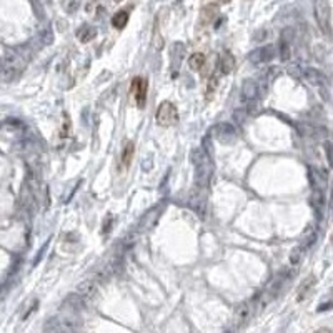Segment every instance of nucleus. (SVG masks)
I'll use <instances>...</instances> for the list:
<instances>
[{"instance_id": "nucleus-1", "label": "nucleus", "mask_w": 333, "mask_h": 333, "mask_svg": "<svg viewBox=\"0 0 333 333\" xmlns=\"http://www.w3.org/2000/svg\"><path fill=\"white\" fill-rule=\"evenodd\" d=\"M190 162L193 165V170H195V179H193L195 187L206 190L213 175V163L208 152L205 149H193L190 152Z\"/></svg>"}, {"instance_id": "nucleus-2", "label": "nucleus", "mask_w": 333, "mask_h": 333, "mask_svg": "<svg viewBox=\"0 0 333 333\" xmlns=\"http://www.w3.org/2000/svg\"><path fill=\"white\" fill-rule=\"evenodd\" d=\"M25 65H27V57L22 55L19 50L8 52L5 58H3L2 65H0V82L2 83L14 82L24 72Z\"/></svg>"}, {"instance_id": "nucleus-3", "label": "nucleus", "mask_w": 333, "mask_h": 333, "mask_svg": "<svg viewBox=\"0 0 333 333\" xmlns=\"http://www.w3.org/2000/svg\"><path fill=\"white\" fill-rule=\"evenodd\" d=\"M267 94V82L265 80L248 78L242 85V100L248 105H254L258 99H263Z\"/></svg>"}, {"instance_id": "nucleus-4", "label": "nucleus", "mask_w": 333, "mask_h": 333, "mask_svg": "<svg viewBox=\"0 0 333 333\" xmlns=\"http://www.w3.org/2000/svg\"><path fill=\"white\" fill-rule=\"evenodd\" d=\"M313 14L318 24V28L325 35L332 33V10L328 0H313Z\"/></svg>"}, {"instance_id": "nucleus-5", "label": "nucleus", "mask_w": 333, "mask_h": 333, "mask_svg": "<svg viewBox=\"0 0 333 333\" xmlns=\"http://www.w3.org/2000/svg\"><path fill=\"white\" fill-rule=\"evenodd\" d=\"M155 119H157V124L162 125V127H170V125H175L179 122V112H177V107L172 102H162L158 105L157 113H155Z\"/></svg>"}, {"instance_id": "nucleus-6", "label": "nucleus", "mask_w": 333, "mask_h": 333, "mask_svg": "<svg viewBox=\"0 0 333 333\" xmlns=\"http://www.w3.org/2000/svg\"><path fill=\"white\" fill-rule=\"evenodd\" d=\"M213 138L217 142L223 143V145H230V143L237 142V132H235V127L229 122H222V124H217L212 128Z\"/></svg>"}, {"instance_id": "nucleus-7", "label": "nucleus", "mask_w": 333, "mask_h": 333, "mask_svg": "<svg viewBox=\"0 0 333 333\" xmlns=\"http://www.w3.org/2000/svg\"><path fill=\"white\" fill-rule=\"evenodd\" d=\"M256 310V300H250V302H243L235 308V315H233V325L240 328L243 327L248 320L252 318L254 311Z\"/></svg>"}, {"instance_id": "nucleus-8", "label": "nucleus", "mask_w": 333, "mask_h": 333, "mask_svg": "<svg viewBox=\"0 0 333 333\" xmlns=\"http://www.w3.org/2000/svg\"><path fill=\"white\" fill-rule=\"evenodd\" d=\"M44 333H74V323L69 318L55 317L45 323Z\"/></svg>"}, {"instance_id": "nucleus-9", "label": "nucleus", "mask_w": 333, "mask_h": 333, "mask_svg": "<svg viewBox=\"0 0 333 333\" xmlns=\"http://www.w3.org/2000/svg\"><path fill=\"white\" fill-rule=\"evenodd\" d=\"M99 293V278H87L77 285V295L82 300H92Z\"/></svg>"}, {"instance_id": "nucleus-10", "label": "nucleus", "mask_w": 333, "mask_h": 333, "mask_svg": "<svg viewBox=\"0 0 333 333\" xmlns=\"http://www.w3.org/2000/svg\"><path fill=\"white\" fill-rule=\"evenodd\" d=\"M273 57H275V47H273V45H265V47H260L254 50V52H250L248 60L255 65H260V64H267Z\"/></svg>"}, {"instance_id": "nucleus-11", "label": "nucleus", "mask_w": 333, "mask_h": 333, "mask_svg": "<svg viewBox=\"0 0 333 333\" xmlns=\"http://www.w3.org/2000/svg\"><path fill=\"white\" fill-rule=\"evenodd\" d=\"M147 88H149V83H147V78L143 77H135L132 80V94L135 97V102H137L138 107H143L147 100Z\"/></svg>"}, {"instance_id": "nucleus-12", "label": "nucleus", "mask_w": 333, "mask_h": 333, "mask_svg": "<svg viewBox=\"0 0 333 333\" xmlns=\"http://www.w3.org/2000/svg\"><path fill=\"white\" fill-rule=\"evenodd\" d=\"M303 78L307 80V82L310 83V85H313V87H323V85H327V77L325 75L322 74L320 70L317 69H303V75H302Z\"/></svg>"}, {"instance_id": "nucleus-13", "label": "nucleus", "mask_w": 333, "mask_h": 333, "mask_svg": "<svg viewBox=\"0 0 333 333\" xmlns=\"http://www.w3.org/2000/svg\"><path fill=\"white\" fill-rule=\"evenodd\" d=\"M218 65H220L222 74L229 75L230 72H233L235 69V58L230 52H222L220 58H218Z\"/></svg>"}, {"instance_id": "nucleus-14", "label": "nucleus", "mask_w": 333, "mask_h": 333, "mask_svg": "<svg viewBox=\"0 0 333 333\" xmlns=\"http://www.w3.org/2000/svg\"><path fill=\"white\" fill-rule=\"evenodd\" d=\"M310 204H311L313 210L318 215L322 213L323 206H325V195H323V190H315V188H313V192H311V197H310Z\"/></svg>"}, {"instance_id": "nucleus-15", "label": "nucleus", "mask_w": 333, "mask_h": 333, "mask_svg": "<svg viewBox=\"0 0 333 333\" xmlns=\"http://www.w3.org/2000/svg\"><path fill=\"white\" fill-rule=\"evenodd\" d=\"M95 35H97V30H95L94 27H90V25H83V27H80L78 32H77L78 40L83 42V44H87V42L94 40Z\"/></svg>"}, {"instance_id": "nucleus-16", "label": "nucleus", "mask_w": 333, "mask_h": 333, "mask_svg": "<svg viewBox=\"0 0 333 333\" xmlns=\"http://www.w3.org/2000/svg\"><path fill=\"white\" fill-rule=\"evenodd\" d=\"M205 53H202V52H195V53H192L190 57H188V65H190V69L192 70H195V72H199L204 69V65H205Z\"/></svg>"}, {"instance_id": "nucleus-17", "label": "nucleus", "mask_w": 333, "mask_h": 333, "mask_svg": "<svg viewBox=\"0 0 333 333\" xmlns=\"http://www.w3.org/2000/svg\"><path fill=\"white\" fill-rule=\"evenodd\" d=\"M313 285H315V277H313V275H310L308 278H305V282H303V283L300 285V288H298V297H297V300H298V302L305 300L307 295L310 293V290L313 288Z\"/></svg>"}, {"instance_id": "nucleus-18", "label": "nucleus", "mask_w": 333, "mask_h": 333, "mask_svg": "<svg viewBox=\"0 0 333 333\" xmlns=\"http://www.w3.org/2000/svg\"><path fill=\"white\" fill-rule=\"evenodd\" d=\"M128 22V12L127 10H119L115 15L112 17V25L115 28H119V30H122V28L127 25Z\"/></svg>"}, {"instance_id": "nucleus-19", "label": "nucleus", "mask_w": 333, "mask_h": 333, "mask_svg": "<svg viewBox=\"0 0 333 333\" xmlns=\"http://www.w3.org/2000/svg\"><path fill=\"white\" fill-rule=\"evenodd\" d=\"M133 152H135V145H133V142H128L127 145H125L124 152H122V165H124L125 168L130 167V163H132Z\"/></svg>"}, {"instance_id": "nucleus-20", "label": "nucleus", "mask_w": 333, "mask_h": 333, "mask_svg": "<svg viewBox=\"0 0 333 333\" xmlns=\"http://www.w3.org/2000/svg\"><path fill=\"white\" fill-rule=\"evenodd\" d=\"M305 250H307V248L303 247L302 243H300V245L295 247L293 250L290 252V263H292V265H298V263H300L302 258H303V255H305Z\"/></svg>"}, {"instance_id": "nucleus-21", "label": "nucleus", "mask_w": 333, "mask_h": 333, "mask_svg": "<svg viewBox=\"0 0 333 333\" xmlns=\"http://www.w3.org/2000/svg\"><path fill=\"white\" fill-rule=\"evenodd\" d=\"M215 17H217V7L215 5L204 7V10H202V20H204V24H210Z\"/></svg>"}, {"instance_id": "nucleus-22", "label": "nucleus", "mask_w": 333, "mask_h": 333, "mask_svg": "<svg viewBox=\"0 0 333 333\" xmlns=\"http://www.w3.org/2000/svg\"><path fill=\"white\" fill-rule=\"evenodd\" d=\"M80 5H82V0H65L64 2L67 14H75L80 8Z\"/></svg>"}, {"instance_id": "nucleus-23", "label": "nucleus", "mask_w": 333, "mask_h": 333, "mask_svg": "<svg viewBox=\"0 0 333 333\" xmlns=\"http://www.w3.org/2000/svg\"><path fill=\"white\" fill-rule=\"evenodd\" d=\"M323 149H325V155L328 160V165L333 168V143L332 142H325L323 143Z\"/></svg>"}, {"instance_id": "nucleus-24", "label": "nucleus", "mask_w": 333, "mask_h": 333, "mask_svg": "<svg viewBox=\"0 0 333 333\" xmlns=\"http://www.w3.org/2000/svg\"><path fill=\"white\" fill-rule=\"evenodd\" d=\"M247 119V110L245 108H237V110L233 112V120L238 122V124H243Z\"/></svg>"}, {"instance_id": "nucleus-25", "label": "nucleus", "mask_w": 333, "mask_h": 333, "mask_svg": "<svg viewBox=\"0 0 333 333\" xmlns=\"http://www.w3.org/2000/svg\"><path fill=\"white\" fill-rule=\"evenodd\" d=\"M52 40H53V33H52L50 28H47L45 33H42V42H44L45 45H50V44H52Z\"/></svg>"}, {"instance_id": "nucleus-26", "label": "nucleus", "mask_w": 333, "mask_h": 333, "mask_svg": "<svg viewBox=\"0 0 333 333\" xmlns=\"http://www.w3.org/2000/svg\"><path fill=\"white\" fill-rule=\"evenodd\" d=\"M315 333H332V330H330V328H318Z\"/></svg>"}, {"instance_id": "nucleus-27", "label": "nucleus", "mask_w": 333, "mask_h": 333, "mask_svg": "<svg viewBox=\"0 0 333 333\" xmlns=\"http://www.w3.org/2000/svg\"><path fill=\"white\" fill-rule=\"evenodd\" d=\"M218 2H220V3H229L230 0H218Z\"/></svg>"}, {"instance_id": "nucleus-28", "label": "nucleus", "mask_w": 333, "mask_h": 333, "mask_svg": "<svg viewBox=\"0 0 333 333\" xmlns=\"http://www.w3.org/2000/svg\"><path fill=\"white\" fill-rule=\"evenodd\" d=\"M332 243H333V235H332Z\"/></svg>"}, {"instance_id": "nucleus-29", "label": "nucleus", "mask_w": 333, "mask_h": 333, "mask_svg": "<svg viewBox=\"0 0 333 333\" xmlns=\"http://www.w3.org/2000/svg\"><path fill=\"white\" fill-rule=\"evenodd\" d=\"M115 2H120V0H115Z\"/></svg>"}, {"instance_id": "nucleus-30", "label": "nucleus", "mask_w": 333, "mask_h": 333, "mask_svg": "<svg viewBox=\"0 0 333 333\" xmlns=\"http://www.w3.org/2000/svg\"><path fill=\"white\" fill-rule=\"evenodd\" d=\"M0 83H2V82H0Z\"/></svg>"}]
</instances>
